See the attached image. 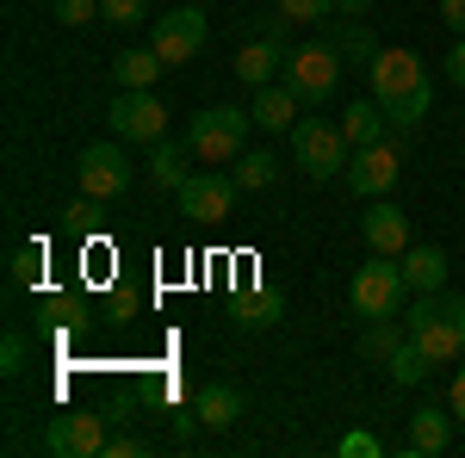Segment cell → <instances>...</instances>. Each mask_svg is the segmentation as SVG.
<instances>
[{"instance_id": "1", "label": "cell", "mask_w": 465, "mask_h": 458, "mask_svg": "<svg viewBox=\"0 0 465 458\" xmlns=\"http://www.w3.org/2000/svg\"><path fill=\"white\" fill-rule=\"evenodd\" d=\"M366 81H372V100L385 106V118H391L397 131H416L422 118H429L434 106V87H429V69H422V56L416 50H379L372 56V69H366Z\"/></svg>"}, {"instance_id": "2", "label": "cell", "mask_w": 465, "mask_h": 458, "mask_svg": "<svg viewBox=\"0 0 465 458\" xmlns=\"http://www.w3.org/2000/svg\"><path fill=\"white\" fill-rule=\"evenodd\" d=\"M410 341L429 353L434 365H460L465 359V297H447V291H416L410 304Z\"/></svg>"}, {"instance_id": "3", "label": "cell", "mask_w": 465, "mask_h": 458, "mask_svg": "<svg viewBox=\"0 0 465 458\" xmlns=\"http://www.w3.org/2000/svg\"><path fill=\"white\" fill-rule=\"evenodd\" d=\"M249 112L236 106H205L193 124H186V149H193V161H205V168H230L242 149H249Z\"/></svg>"}, {"instance_id": "4", "label": "cell", "mask_w": 465, "mask_h": 458, "mask_svg": "<svg viewBox=\"0 0 465 458\" xmlns=\"http://www.w3.org/2000/svg\"><path fill=\"white\" fill-rule=\"evenodd\" d=\"M403 297H410V279H403V267H397L391 254H372L354 273V285H348V304H354V317H366V322L397 317Z\"/></svg>"}, {"instance_id": "5", "label": "cell", "mask_w": 465, "mask_h": 458, "mask_svg": "<svg viewBox=\"0 0 465 458\" xmlns=\"http://www.w3.org/2000/svg\"><path fill=\"white\" fill-rule=\"evenodd\" d=\"M292 155H298V168H304L311 180H335V174H348V161H354V142L341 137V124L298 118V124H292Z\"/></svg>"}, {"instance_id": "6", "label": "cell", "mask_w": 465, "mask_h": 458, "mask_svg": "<svg viewBox=\"0 0 465 458\" xmlns=\"http://www.w3.org/2000/svg\"><path fill=\"white\" fill-rule=\"evenodd\" d=\"M74 180H81V192H87V199L112 205V199H124V192H131L137 168H131L124 142H87V149H81V161H74Z\"/></svg>"}, {"instance_id": "7", "label": "cell", "mask_w": 465, "mask_h": 458, "mask_svg": "<svg viewBox=\"0 0 465 458\" xmlns=\"http://www.w3.org/2000/svg\"><path fill=\"white\" fill-rule=\"evenodd\" d=\"M341 74H348V63H341L322 37H317V44H298V50L286 56V87L304 100V106H322V100L335 93Z\"/></svg>"}, {"instance_id": "8", "label": "cell", "mask_w": 465, "mask_h": 458, "mask_svg": "<svg viewBox=\"0 0 465 458\" xmlns=\"http://www.w3.org/2000/svg\"><path fill=\"white\" fill-rule=\"evenodd\" d=\"M106 124L118 142H162L168 137V106L155 100V87H118Z\"/></svg>"}, {"instance_id": "9", "label": "cell", "mask_w": 465, "mask_h": 458, "mask_svg": "<svg viewBox=\"0 0 465 458\" xmlns=\"http://www.w3.org/2000/svg\"><path fill=\"white\" fill-rule=\"evenodd\" d=\"M149 50H155L168 69H186V63L205 50V13H199V6H174V13L149 19Z\"/></svg>"}, {"instance_id": "10", "label": "cell", "mask_w": 465, "mask_h": 458, "mask_svg": "<svg viewBox=\"0 0 465 458\" xmlns=\"http://www.w3.org/2000/svg\"><path fill=\"white\" fill-rule=\"evenodd\" d=\"M236 174H217V168H199V174H186L180 180V211L193 217V223H223V217L236 211Z\"/></svg>"}, {"instance_id": "11", "label": "cell", "mask_w": 465, "mask_h": 458, "mask_svg": "<svg viewBox=\"0 0 465 458\" xmlns=\"http://www.w3.org/2000/svg\"><path fill=\"white\" fill-rule=\"evenodd\" d=\"M106 422L112 415H87V409L50 415V427H44V453L50 458H100L106 453Z\"/></svg>"}, {"instance_id": "12", "label": "cell", "mask_w": 465, "mask_h": 458, "mask_svg": "<svg viewBox=\"0 0 465 458\" xmlns=\"http://www.w3.org/2000/svg\"><path fill=\"white\" fill-rule=\"evenodd\" d=\"M397 174H403V149L397 142H372V149H354V161H348V192L354 199H391Z\"/></svg>"}, {"instance_id": "13", "label": "cell", "mask_w": 465, "mask_h": 458, "mask_svg": "<svg viewBox=\"0 0 465 458\" xmlns=\"http://www.w3.org/2000/svg\"><path fill=\"white\" fill-rule=\"evenodd\" d=\"M360 236H366V248L372 254H403L410 248V217L397 211L391 199H366V217H360Z\"/></svg>"}, {"instance_id": "14", "label": "cell", "mask_w": 465, "mask_h": 458, "mask_svg": "<svg viewBox=\"0 0 465 458\" xmlns=\"http://www.w3.org/2000/svg\"><path fill=\"white\" fill-rule=\"evenodd\" d=\"M286 37H273V32H254L249 44H242V50H236V81H242V87H267V81H273V74L286 69Z\"/></svg>"}, {"instance_id": "15", "label": "cell", "mask_w": 465, "mask_h": 458, "mask_svg": "<svg viewBox=\"0 0 465 458\" xmlns=\"http://www.w3.org/2000/svg\"><path fill=\"white\" fill-rule=\"evenodd\" d=\"M416 458H440L453 446V409H440V403H422V409H410V440H403Z\"/></svg>"}, {"instance_id": "16", "label": "cell", "mask_w": 465, "mask_h": 458, "mask_svg": "<svg viewBox=\"0 0 465 458\" xmlns=\"http://www.w3.org/2000/svg\"><path fill=\"white\" fill-rule=\"evenodd\" d=\"M298 93H292L286 81H267V87H254V106H249V118L261 124V131H292L298 124Z\"/></svg>"}, {"instance_id": "17", "label": "cell", "mask_w": 465, "mask_h": 458, "mask_svg": "<svg viewBox=\"0 0 465 458\" xmlns=\"http://www.w3.org/2000/svg\"><path fill=\"white\" fill-rule=\"evenodd\" d=\"M385 124H391V118H385V106H379L372 93H366V100H354V106L341 112V137L354 142V149H372V142H385Z\"/></svg>"}, {"instance_id": "18", "label": "cell", "mask_w": 465, "mask_h": 458, "mask_svg": "<svg viewBox=\"0 0 465 458\" xmlns=\"http://www.w3.org/2000/svg\"><path fill=\"white\" fill-rule=\"evenodd\" d=\"M397 267H403V279H410V291H440L447 285V254L440 248H403L397 254Z\"/></svg>"}, {"instance_id": "19", "label": "cell", "mask_w": 465, "mask_h": 458, "mask_svg": "<svg viewBox=\"0 0 465 458\" xmlns=\"http://www.w3.org/2000/svg\"><path fill=\"white\" fill-rule=\"evenodd\" d=\"M322 44H329L348 69H372V56H379V44H372L366 25H329V19H322Z\"/></svg>"}, {"instance_id": "20", "label": "cell", "mask_w": 465, "mask_h": 458, "mask_svg": "<svg viewBox=\"0 0 465 458\" xmlns=\"http://www.w3.org/2000/svg\"><path fill=\"white\" fill-rule=\"evenodd\" d=\"M193 415L205 427H236L242 422V390L236 385H205L199 396H193Z\"/></svg>"}, {"instance_id": "21", "label": "cell", "mask_w": 465, "mask_h": 458, "mask_svg": "<svg viewBox=\"0 0 465 458\" xmlns=\"http://www.w3.org/2000/svg\"><path fill=\"white\" fill-rule=\"evenodd\" d=\"M403 341H410V328L397 317H379V322H366V335H360V359L366 365H391Z\"/></svg>"}, {"instance_id": "22", "label": "cell", "mask_w": 465, "mask_h": 458, "mask_svg": "<svg viewBox=\"0 0 465 458\" xmlns=\"http://www.w3.org/2000/svg\"><path fill=\"white\" fill-rule=\"evenodd\" d=\"M186 142H174V137H162V142H149V180L162 186V192H180V180H186Z\"/></svg>"}, {"instance_id": "23", "label": "cell", "mask_w": 465, "mask_h": 458, "mask_svg": "<svg viewBox=\"0 0 465 458\" xmlns=\"http://www.w3.org/2000/svg\"><path fill=\"white\" fill-rule=\"evenodd\" d=\"M280 317H286V297H280V291H249V297H236V328H249V335L273 328Z\"/></svg>"}, {"instance_id": "24", "label": "cell", "mask_w": 465, "mask_h": 458, "mask_svg": "<svg viewBox=\"0 0 465 458\" xmlns=\"http://www.w3.org/2000/svg\"><path fill=\"white\" fill-rule=\"evenodd\" d=\"M162 69H168V63H162L155 50H124V56L112 63V81H118V87H155Z\"/></svg>"}, {"instance_id": "25", "label": "cell", "mask_w": 465, "mask_h": 458, "mask_svg": "<svg viewBox=\"0 0 465 458\" xmlns=\"http://www.w3.org/2000/svg\"><path fill=\"white\" fill-rule=\"evenodd\" d=\"M273 180H280V161H273L267 149H242V155H236V186H242V192H261V186H273Z\"/></svg>"}, {"instance_id": "26", "label": "cell", "mask_w": 465, "mask_h": 458, "mask_svg": "<svg viewBox=\"0 0 465 458\" xmlns=\"http://www.w3.org/2000/svg\"><path fill=\"white\" fill-rule=\"evenodd\" d=\"M385 372H391V385H403V390H410V385H422V378L434 372V359H429L422 347H416V341H403V347H397V359L385 365Z\"/></svg>"}, {"instance_id": "27", "label": "cell", "mask_w": 465, "mask_h": 458, "mask_svg": "<svg viewBox=\"0 0 465 458\" xmlns=\"http://www.w3.org/2000/svg\"><path fill=\"white\" fill-rule=\"evenodd\" d=\"M100 19L118 25V32H131V25H143V19H149V0H100Z\"/></svg>"}, {"instance_id": "28", "label": "cell", "mask_w": 465, "mask_h": 458, "mask_svg": "<svg viewBox=\"0 0 465 458\" xmlns=\"http://www.w3.org/2000/svg\"><path fill=\"white\" fill-rule=\"evenodd\" d=\"M280 13H286L292 25H322L329 13H335V0H273Z\"/></svg>"}, {"instance_id": "29", "label": "cell", "mask_w": 465, "mask_h": 458, "mask_svg": "<svg viewBox=\"0 0 465 458\" xmlns=\"http://www.w3.org/2000/svg\"><path fill=\"white\" fill-rule=\"evenodd\" d=\"M0 372H6V378L25 372V335H19V328H6V341H0Z\"/></svg>"}, {"instance_id": "30", "label": "cell", "mask_w": 465, "mask_h": 458, "mask_svg": "<svg viewBox=\"0 0 465 458\" xmlns=\"http://www.w3.org/2000/svg\"><path fill=\"white\" fill-rule=\"evenodd\" d=\"M50 13L63 25H87V19H100V0H50Z\"/></svg>"}, {"instance_id": "31", "label": "cell", "mask_w": 465, "mask_h": 458, "mask_svg": "<svg viewBox=\"0 0 465 458\" xmlns=\"http://www.w3.org/2000/svg\"><path fill=\"white\" fill-rule=\"evenodd\" d=\"M37 267H44V254H37V248H19V254H13V285H19V291H32Z\"/></svg>"}, {"instance_id": "32", "label": "cell", "mask_w": 465, "mask_h": 458, "mask_svg": "<svg viewBox=\"0 0 465 458\" xmlns=\"http://www.w3.org/2000/svg\"><path fill=\"white\" fill-rule=\"evenodd\" d=\"M137 453H143L137 434H106V453H100V458H137Z\"/></svg>"}, {"instance_id": "33", "label": "cell", "mask_w": 465, "mask_h": 458, "mask_svg": "<svg viewBox=\"0 0 465 458\" xmlns=\"http://www.w3.org/2000/svg\"><path fill=\"white\" fill-rule=\"evenodd\" d=\"M447 409H453V422L465 427V359H460V372H453V390H447Z\"/></svg>"}, {"instance_id": "34", "label": "cell", "mask_w": 465, "mask_h": 458, "mask_svg": "<svg viewBox=\"0 0 465 458\" xmlns=\"http://www.w3.org/2000/svg\"><path fill=\"white\" fill-rule=\"evenodd\" d=\"M440 25L453 37H465V0H440Z\"/></svg>"}, {"instance_id": "35", "label": "cell", "mask_w": 465, "mask_h": 458, "mask_svg": "<svg viewBox=\"0 0 465 458\" xmlns=\"http://www.w3.org/2000/svg\"><path fill=\"white\" fill-rule=\"evenodd\" d=\"M372 453H379L372 434H348V440H341V458H372Z\"/></svg>"}, {"instance_id": "36", "label": "cell", "mask_w": 465, "mask_h": 458, "mask_svg": "<svg viewBox=\"0 0 465 458\" xmlns=\"http://www.w3.org/2000/svg\"><path fill=\"white\" fill-rule=\"evenodd\" d=\"M440 69H447V81H453V87H465V37L447 50V63H440Z\"/></svg>"}, {"instance_id": "37", "label": "cell", "mask_w": 465, "mask_h": 458, "mask_svg": "<svg viewBox=\"0 0 465 458\" xmlns=\"http://www.w3.org/2000/svg\"><path fill=\"white\" fill-rule=\"evenodd\" d=\"M366 6H372V0H335V13H348V19H360Z\"/></svg>"}]
</instances>
